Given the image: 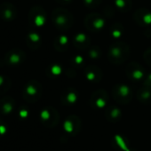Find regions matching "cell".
<instances>
[{
    "mask_svg": "<svg viewBox=\"0 0 151 151\" xmlns=\"http://www.w3.org/2000/svg\"><path fill=\"white\" fill-rule=\"evenodd\" d=\"M64 128L66 129L67 132L68 134L71 135H77L79 132V126H75L74 125V119H68L66 123H65V126Z\"/></svg>",
    "mask_w": 151,
    "mask_h": 151,
    "instance_id": "1",
    "label": "cell"
}]
</instances>
